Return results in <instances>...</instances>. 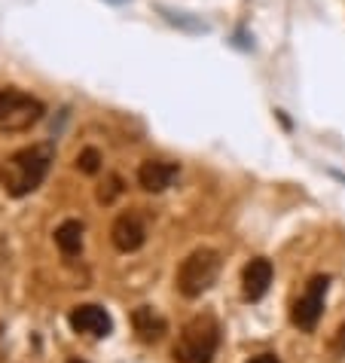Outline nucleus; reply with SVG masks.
I'll use <instances>...</instances> for the list:
<instances>
[{
	"mask_svg": "<svg viewBox=\"0 0 345 363\" xmlns=\"http://www.w3.org/2000/svg\"><path fill=\"white\" fill-rule=\"evenodd\" d=\"M77 168L83 171V174H98V171H101V153L95 147H86L83 153L77 156Z\"/></svg>",
	"mask_w": 345,
	"mask_h": 363,
	"instance_id": "nucleus-12",
	"label": "nucleus"
},
{
	"mask_svg": "<svg viewBox=\"0 0 345 363\" xmlns=\"http://www.w3.org/2000/svg\"><path fill=\"white\" fill-rule=\"evenodd\" d=\"M110 241H114L116 250H123V254H135V250L144 247L147 241V223L144 217L138 214V211H123L114 226H110Z\"/></svg>",
	"mask_w": 345,
	"mask_h": 363,
	"instance_id": "nucleus-7",
	"label": "nucleus"
},
{
	"mask_svg": "<svg viewBox=\"0 0 345 363\" xmlns=\"http://www.w3.org/2000/svg\"><path fill=\"white\" fill-rule=\"evenodd\" d=\"M327 290H330V275H312L306 281V290L293 299L290 306V320L293 327L302 330V333H314L321 324V315H324V299H327Z\"/></svg>",
	"mask_w": 345,
	"mask_h": 363,
	"instance_id": "nucleus-5",
	"label": "nucleus"
},
{
	"mask_svg": "<svg viewBox=\"0 0 345 363\" xmlns=\"http://www.w3.org/2000/svg\"><path fill=\"white\" fill-rule=\"evenodd\" d=\"M119 193H123V180H119V177H110V180H107V189H104V186L98 189V201L110 205V201H114Z\"/></svg>",
	"mask_w": 345,
	"mask_h": 363,
	"instance_id": "nucleus-13",
	"label": "nucleus"
},
{
	"mask_svg": "<svg viewBox=\"0 0 345 363\" xmlns=\"http://www.w3.org/2000/svg\"><path fill=\"white\" fill-rule=\"evenodd\" d=\"M107 4H128V0H107Z\"/></svg>",
	"mask_w": 345,
	"mask_h": 363,
	"instance_id": "nucleus-16",
	"label": "nucleus"
},
{
	"mask_svg": "<svg viewBox=\"0 0 345 363\" xmlns=\"http://www.w3.org/2000/svg\"><path fill=\"white\" fill-rule=\"evenodd\" d=\"M67 324L80 336H92V339H107L114 333V318L104 306H95V302H86V306L70 308Z\"/></svg>",
	"mask_w": 345,
	"mask_h": 363,
	"instance_id": "nucleus-6",
	"label": "nucleus"
},
{
	"mask_svg": "<svg viewBox=\"0 0 345 363\" xmlns=\"http://www.w3.org/2000/svg\"><path fill=\"white\" fill-rule=\"evenodd\" d=\"M53 147L49 144H34L25 150H16L0 162V189L13 199H25L43 184L49 168H53Z\"/></svg>",
	"mask_w": 345,
	"mask_h": 363,
	"instance_id": "nucleus-1",
	"label": "nucleus"
},
{
	"mask_svg": "<svg viewBox=\"0 0 345 363\" xmlns=\"http://www.w3.org/2000/svg\"><path fill=\"white\" fill-rule=\"evenodd\" d=\"M177 162H168V159H147L138 168V184L147 189V193H165V189L175 184L177 177Z\"/></svg>",
	"mask_w": 345,
	"mask_h": 363,
	"instance_id": "nucleus-9",
	"label": "nucleus"
},
{
	"mask_svg": "<svg viewBox=\"0 0 345 363\" xmlns=\"http://www.w3.org/2000/svg\"><path fill=\"white\" fill-rule=\"evenodd\" d=\"M220 348V320L208 311L190 318L180 327V336L175 342V360L177 363H211Z\"/></svg>",
	"mask_w": 345,
	"mask_h": 363,
	"instance_id": "nucleus-2",
	"label": "nucleus"
},
{
	"mask_svg": "<svg viewBox=\"0 0 345 363\" xmlns=\"http://www.w3.org/2000/svg\"><path fill=\"white\" fill-rule=\"evenodd\" d=\"M248 363H281L275 354H269V351H266V354H257V357H251Z\"/></svg>",
	"mask_w": 345,
	"mask_h": 363,
	"instance_id": "nucleus-15",
	"label": "nucleus"
},
{
	"mask_svg": "<svg viewBox=\"0 0 345 363\" xmlns=\"http://www.w3.org/2000/svg\"><path fill=\"white\" fill-rule=\"evenodd\" d=\"M333 345H336V351H342V354H345V324L336 330V339H333Z\"/></svg>",
	"mask_w": 345,
	"mask_h": 363,
	"instance_id": "nucleus-14",
	"label": "nucleus"
},
{
	"mask_svg": "<svg viewBox=\"0 0 345 363\" xmlns=\"http://www.w3.org/2000/svg\"><path fill=\"white\" fill-rule=\"evenodd\" d=\"M272 275H275V269H272V259L253 257L251 263L241 269V294H245V299L260 302L263 296H266L269 287H272Z\"/></svg>",
	"mask_w": 345,
	"mask_h": 363,
	"instance_id": "nucleus-8",
	"label": "nucleus"
},
{
	"mask_svg": "<svg viewBox=\"0 0 345 363\" xmlns=\"http://www.w3.org/2000/svg\"><path fill=\"white\" fill-rule=\"evenodd\" d=\"M220 269H223V259L214 247H196L177 266V275H175L177 294L184 299H199L202 294H208L217 284Z\"/></svg>",
	"mask_w": 345,
	"mask_h": 363,
	"instance_id": "nucleus-3",
	"label": "nucleus"
},
{
	"mask_svg": "<svg viewBox=\"0 0 345 363\" xmlns=\"http://www.w3.org/2000/svg\"><path fill=\"white\" fill-rule=\"evenodd\" d=\"M131 330H135V336L141 342H147V345H153V342H162L168 333V320L159 315L153 306H138L131 311Z\"/></svg>",
	"mask_w": 345,
	"mask_h": 363,
	"instance_id": "nucleus-10",
	"label": "nucleus"
},
{
	"mask_svg": "<svg viewBox=\"0 0 345 363\" xmlns=\"http://www.w3.org/2000/svg\"><path fill=\"white\" fill-rule=\"evenodd\" d=\"M83 232L86 226L80 220H65L62 226L55 229V247L62 250L65 257H77L83 250Z\"/></svg>",
	"mask_w": 345,
	"mask_h": 363,
	"instance_id": "nucleus-11",
	"label": "nucleus"
},
{
	"mask_svg": "<svg viewBox=\"0 0 345 363\" xmlns=\"http://www.w3.org/2000/svg\"><path fill=\"white\" fill-rule=\"evenodd\" d=\"M43 101L16 86L0 89V135H25L43 119Z\"/></svg>",
	"mask_w": 345,
	"mask_h": 363,
	"instance_id": "nucleus-4",
	"label": "nucleus"
},
{
	"mask_svg": "<svg viewBox=\"0 0 345 363\" xmlns=\"http://www.w3.org/2000/svg\"><path fill=\"white\" fill-rule=\"evenodd\" d=\"M67 363H86V360H80V357H74V360H67Z\"/></svg>",
	"mask_w": 345,
	"mask_h": 363,
	"instance_id": "nucleus-17",
	"label": "nucleus"
}]
</instances>
